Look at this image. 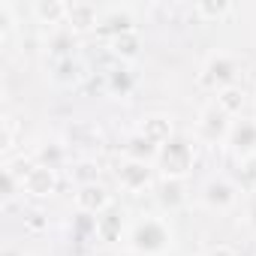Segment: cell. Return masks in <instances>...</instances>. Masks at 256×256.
I'll list each match as a JSON object with an SVG mask.
<instances>
[{"instance_id": "obj_8", "label": "cell", "mask_w": 256, "mask_h": 256, "mask_svg": "<svg viewBox=\"0 0 256 256\" xmlns=\"http://www.w3.org/2000/svg\"><path fill=\"white\" fill-rule=\"evenodd\" d=\"M226 142L232 145V151L241 154V160H244V157H253V154H256V120H250V118L232 120Z\"/></svg>"}, {"instance_id": "obj_14", "label": "cell", "mask_w": 256, "mask_h": 256, "mask_svg": "<svg viewBox=\"0 0 256 256\" xmlns=\"http://www.w3.org/2000/svg\"><path fill=\"white\" fill-rule=\"evenodd\" d=\"M124 151H126V160H142V163H151V160H157V154H160V148H157L154 142H148L142 133H133L130 139H126Z\"/></svg>"}, {"instance_id": "obj_17", "label": "cell", "mask_w": 256, "mask_h": 256, "mask_svg": "<svg viewBox=\"0 0 256 256\" xmlns=\"http://www.w3.org/2000/svg\"><path fill=\"white\" fill-rule=\"evenodd\" d=\"M100 30H108V34H114V36H120V34H133V18L126 16V12L112 10V12L100 22Z\"/></svg>"}, {"instance_id": "obj_1", "label": "cell", "mask_w": 256, "mask_h": 256, "mask_svg": "<svg viewBox=\"0 0 256 256\" xmlns=\"http://www.w3.org/2000/svg\"><path fill=\"white\" fill-rule=\"evenodd\" d=\"M130 247L145 256H163L172 247V232L160 217H145L130 232Z\"/></svg>"}, {"instance_id": "obj_4", "label": "cell", "mask_w": 256, "mask_h": 256, "mask_svg": "<svg viewBox=\"0 0 256 256\" xmlns=\"http://www.w3.org/2000/svg\"><path fill=\"white\" fill-rule=\"evenodd\" d=\"M58 190V169H48V166H30V172L24 175V184H22V193L34 196V199H46Z\"/></svg>"}, {"instance_id": "obj_12", "label": "cell", "mask_w": 256, "mask_h": 256, "mask_svg": "<svg viewBox=\"0 0 256 256\" xmlns=\"http://www.w3.org/2000/svg\"><path fill=\"white\" fill-rule=\"evenodd\" d=\"M66 12H70V4H64V0H36L34 4V16L42 24H60L66 22Z\"/></svg>"}, {"instance_id": "obj_11", "label": "cell", "mask_w": 256, "mask_h": 256, "mask_svg": "<svg viewBox=\"0 0 256 256\" xmlns=\"http://www.w3.org/2000/svg\"><path fill=\"white\" fill-rule=\"evenodd\" d=\"M66 24H70V30H88V28H96V24H100L96 6H90V4H70Z\"/></svg>"}, {"instance_id": "obj_7", "label": "cell", "mask_w": 256, "mask_h": 256, "mask_svg": "<svg viewBox=\"0 0 256 256\" xmlns=\"http://www.w3.org/2000/svg\"><path fill=\"white\" fill-rule=\"evenodd\" d=\"M118 184L126 190V193H142L151 187V163H142V160H126L120 169H118Z\"/></svg>"}, {"instance_id": "obj_10", "label": "cell", "mask_w": 256, "mask_h": 256, "mask_svg": "<svg viewBox=\"0 0 256 256\" xmlns=\"http://www.w3.org/2000/svg\"><path fill=\"white\" fill-rule=\"evenodd\" d=\"M139 133H142L148 142H154L157 148H163V145L175 136L172 118H169V114H148V118H142V124H139Z\"/></svg>"}, {"instance_id": "obj_18", "label": "cell", "mask_w": 256, "mask_h": 256, "mask_svg": "<svg viewBox=\"0 0 256 256\" xmlns=\"http://www.w3.org/2000/svg\"><path fill=\"white\" fill-rule=\"evenodd\" d=\"M193 12L199 16V18H205V22H211V18H223V16H229L232 12V4H226V0H202V4H196L193 6Z\"/></svg>"}, {"instance_id": "obj_26", "label": "cell", "mask_w": 256, "mask_h": 256, "mask_svg": "<svg viewBox=\"0 0 256 256\" xmlns=\"http://www.w3.org/2000/svg\"><path fill=\"white\" fill-rule=\"evenodd\" d=\"M58 82H72L76 78V64H72V58H66V60H60L58 64V76H54Z\"/></svg>"}, {"instance_id": "obj_24", "label": "cell", "mask_w": 256, "mask_h": 256, "mask_svg": "<svg viewBox=\"0 0 256 256\" xmlns=\"http://www.w3.org/2000/svg\"><path fill=\"white\" fill-rule=\"evenodd\" d=\"M96 232H100L102 238H114V235H118V214H114L112 208L96 217Z\"/></svg>"}, {"instance_id": "obj_23", "label": "cell", "mask_w": 256, "mask_h": 256, "mask_svg": "<svg viewBox=\"0 0 256 256\" xmlns=\"http://www.w3.org/2000/svg\"><path fill=\"white\" fill-rule=\"evenodd\" d=\"M114 54H120V58H136L139 54V36L136 34H120V36H114Z\"/></svg>"}, {"instance_id": "obj_20", "label": "cell", "mask_w": 256, "mask_h": 256, "mask_svg": "<svg viewBox=\"0 0 256 256\" xmlns=\"http://www.w3.org/2000/svg\"><path fill=\"white\" fill-rule=\"evenodd\" d=\"M130 90H133V76L126 72V70H112V72H108V94L126 96Z\"/></svg>"}, {"instance_id": "obj_22", "label": "cell", "mask_w": 256, "mask_h": 256, "mask_svg": "<svg viewBox=\"0 0 256 256\" xmlns=\"http://www.w3.org/2000/svg\"><path fill=\"white\" fill-rule=\"evenodd\" d=\"M96 175H100V166H96L94 160H82V163L72 166V178L78 181V187H84V184H96Z\"/></svg>"}, {"instance_id": "obj_5", "label": "cell", "mask_w": 256, "mask_h": 256, "mask_svg": "<svg viewBox=\"0 0 256 256\" xmlns=\"http://www.w3.org/2000/svg\"><path fill=\"white\" fill-rule=\"evenodd\" d=\"M76 208H78V214L100 217L102 211L112 208V196H108V190L102 184H84V187L76 190Z\"/></svg>"}, {"instance_id": "obj_27", "label": "cell", "mask_w": 256, "mask_h": 256, "mask_svg": "<svg viewBox=\"0 0 256 256\" xmlns=\"http://www.w3.org/2000/svg\"><path fill=\"white\" fill-rule=\"evenodd\" d=\"M12 28V6L0 4V36H6V30Z\"/></svg>"}, {"instance_id": "obj_3", "label": "cell", "mask_w": 256, "mask_h": 256, "mask_svg": "<svg viewBox=\"0 0 256 256\" xmlns=\"http://www.w3.org/2000/svg\"><path fill=\"white\" fill-rule=\"evenodd\" d=\"M235 72H238V64H235L226 52H214V54H208V60H205L202 82L211 84V88H217V90H223V88H229V84L235 82Z\"/></svg>"}, {"instance_id": "obj_16", "label": "cell", "mask_w": 256, "mask_h": 256, "mask_svg": "<svg viewBox=\"0 0 256 256\" xmlns=\"http://www.w3.org/2000/svg\"><path fill=\"white\" fill-rule=\"evenodd\" d=\"M217 106L232 118V114H238L241 108H244V90L238 88V84H229V88H223V90H217Z\"/></svg>"}, {"instance_id": "obj_25", "label": "cell", "mask_w": 256, "mask_h": 256, "mask_svg": "<svg viewBox=\"0 0 256 256\" xmlns=\"http://www.w3.org/2000/svg\"><path fill=\"white\" fill-rule=\"evenodd\" d=\"M241 178H244V184L256 187V154L241 160Z\"/></svg>"}, {"instance_id": "obj_19", "label": "cell", "mask_w": 256, "mask_h": 256, "mask_svg": "<svg viewBox=\"0 0 256 256\" xmlns=\"http://www.w3.org/2000/svg\"><path fill=\"white\" fill-rule=\"evenodd\" d=\"M64 160H66V151H64V145H58V142L40 148V154H36V166H48V169H60Z\"/></svg>"}, {"instance_id": "obj_28", "label": "cell", "mask_w": 256, "mask_h": 256, "mask_svg": "<svg viewBox=\"0 0 256 256\" xmlns=\"http://www.w3.org/2000/svg\"><path fill=\"white\" fill-rule=\"evenodd\" d=\"M208 256H235V250H232L229 244H217V247L208 250Z\"/></svg>"}, {"instance_id": "obj_21", "label": "cell", "mask_w": 256, "mask_h": 256, "mask_svg": "<svg viewBox=\"0 0 256 256\" xmlns=\"http://www.w3.org/2000/svg\"><path fill=\"white\" fill-rule=\"evenodd\" d=\"M72 48H76V36H72V30L54 34V36H52V42H48V52H52L54 58H60V60H66Z\"/></svg>"}, {"instance_id": "obj_15", "label": "cell", "mask_w": 256, "mask_h": 256, "mask_svg": "<svg viewBox=\"0 0 256 256\" xmlns=\"http://www.w3.org/2000/svg\"><path fill=\"white\" fill-rule=\"evenodd\" d=\"M157 202L163 208H178L184 202V178H163L157 187Z\"/></svg>"}, {"instance_id": "obj_9", "label": "cell", "mask_w": 256, "mask_h": 256, "mask_svg": "<svg viewBox=\"0 0 256 256\" xmlns=\"http://www.w3.org/2000/svg\"><path fill=\"white\" fill-rule=\"evenodd\" d=\"M202 202L211 208V211H226L235 205V187L226 181V178H214L205 184L202 190Z\"/></svg>"}, {"instance_id": "obj_2", "label": "cell", "mask_w": 256, "mask_h": 256, "mask_svg": "<svg viewBox=\"0 0 256 256\" xmlns=\"http://www.w3.org/2000/svg\"><path fill=\"white\" fill-rule=\"evenodd\" d=\"M157 163L163 169V178H184L193 169V145L187 139H181V136H172L160 148Z\"/></svg>"}, {"instance_id": "obj_30", "label": "cell", "mask_w": 256, "mask_h": 256, "mask_svg": "<svg viewBox=\"0 0 256 256\" xmlns=\"http://www.w3.org/2000/svg\"><path fill=\"white\" fill-rule=\"evenodd\" d=\"M250 226H253V232H256V205L250 208Z\"/></svg>"}, {"instance_id": "obj_29", "label": "cell", "mask_w": 256, "mask_h": 256, "mask_svg": "<svg viewBox=\"0 0 256 256\" xmlns=\"http://www.w3.org/2000/svg\"><path fill=\"white\" fill-rule=\"evenodd\" d=\"M4 256H24V253H22V250H16V247H6V250H4Z\"/></svg>"}, {"instance_id": "obj_6", "label": "cell", "mask_w": 256, "mask_h": 256, "mask_svg": "<svg viewBox=\"0 0 256 256\" xmlns=\"http://www.w3.org/2000/svg\"><path fill=\"white\" fill-rule=\"evenodd\" d=\"M229 126H232L229 114L214 102V106H208V108L202 112V118H199V136H202L205 142H220V139L229 136Z\"/></svg>"}, {"instance_id": "obj_13", "label": "cell", "mask_w": 256, "mask_h": 256, "mask_svg": "<svg viewBox=\"0 0 256 256\" xmlns=\"http://www.w3.org/2000/svg\"><path fill=\"white\" fill-rule=\"evenodd\" d=\"M66 139L72 148H100V130L94 124H70V130H66Z\"/></svg>"}]
</instances>
